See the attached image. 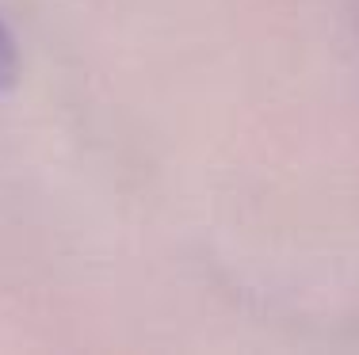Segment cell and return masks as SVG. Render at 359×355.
Instances as JSON below:
<instances>
[{"label":"cell","instance_id":"cell-1","mask_svg":"<svg viewBox=\"0 0 359 355\" xmlns=\"http://www.w3.org/2000/svg\"><path fill=\"white\" fill-rule=\"evenodd\" d=\"M15 73H20V46H15L12 31H8L4 20H0V88L12 84Z\"/></svg>","mask_w":359,"mask_h":355}]
</instances>
